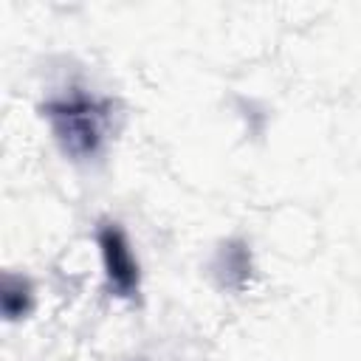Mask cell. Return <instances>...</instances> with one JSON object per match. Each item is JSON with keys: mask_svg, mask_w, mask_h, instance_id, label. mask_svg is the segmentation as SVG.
<instances>
[{"mask_svg": "<svg viewBox=\"0 0 361 361\" xmlns=\"http://www.w3.org/2000/svg\"><path fill=\"white\" fill-rule=\"evenodd\" d=\"M135 361H147V358H135Z\"/></svg>", "mask_w": 361, "mask_h": 361, "instance_id": "obj_5", "label": "cell"}, {"mask_svg": "<svg viewBox=\"0 0 361 361\" xmlns=\"http://www.w3.org/2000/svg\"><path fill=\"white\" fill-rule=\"evenodd\" d=\"M113 99L87 87H65L45 96L39 104L54 141L73 164H90L104 155L113 130Z\"/></svg>", "mask_w": 361, "mask_h": 361, "instance_id": "obj_1", "label": "cell"}, {"mask_svg": "<svg viewBox=\"0 0 361 361\" xmlns=\"http://www.w3.org/2000/svg\"><path fill=\"white\" fill-rule=\"evenodd\" d=\"M214 282L223 288V290H243L248 282H251V274H254V257H251V245L240 237H228L217 245L214 257H212V265H209Z\"/></svg>", "mask_w": 361, "mask_h": 361, "instance_id": "obj_3", "label": "cell"}, {"mask_svg": "<svg viewBox=\"0 0 361 361\" xmlns=\"http://www.w3.org/2000/svg\"><path fill=\"white\" fill-rule=\"evenodd\" d=\"M0 307L6 322H17L25 319L34 307V285L25 274H14L6 271L3 274V285H0Z\"/></svg>", "mask_w": 361, "mask_h": 361, "instance_id": "obj_4", "label": "cell"}, {"mask_svg": "<svg viewBox=\"0 0 361 361\" xmlns=\"http://www.w3.org/2000/svg\"><path fill=\"white\" fill-rule=\"evenodd\" d=\"M96 245L102 254V268H104V282L107 290L118 299L135 302L141 293V265L133 251V243L121 223L116 220H99L96 226Z\"/></svg>", "mask_w": 361, "mask_h": 361, "instance_id": "obj_2", "label": "cell"}]
</instances>
